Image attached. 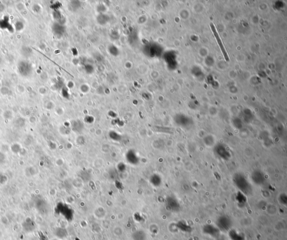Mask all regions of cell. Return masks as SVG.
<instances>
[{
  "label": "cell",
  "instance_id": "5b68a950",
  "mask_svg": "<svg viewBox=\"0 0 287 240\" xmlns=\"http://www.w3.org/2000/svg\"><path fill=\"white\" fill-rule=\"evenodd\" d=\"M178 229L184 233H190L192 231V228L190 225L184 221H179L176 224Z\"/></svg>",
  "mask_w": 287,
  "mask_h": 240
},
{
  "label": "cell",
  "instance_id": "7a4b0ae2",
  "mask_svg": "<svg viewBox=\"0 0 287 240\" xmlns=\"http://www.w3.org/2000/svg\"><path fill=\"white\" fill-rule=\"evenodd\" d=\"M202 231L205 235L209 236L214 239H218L220 235V231L216 225L207 224L204 225Z\"/></svg>",
  "mask_w": 287,
  "mask_h": 240
},
{
  "label": "cell",
  "instance_id": "8992f818",
  "mask_svg": "<svg viewBox=\"0 0 287 240\" xmlns=\"http://www.w3.org/2000/svg\"><path fill=\"white\" fill-rule=\"evenodd\" d=\"M25 175L28 177H33L36 175L38 172V169L35 166L31 165L25 168L24 170Z\"/></svg>",
  "mask_w": 287,
  "mask_h": 240
},
{
  "label": "cell",
  "instance_id": "ba28073f",
  "mask_svg": "<svg viewBox=\"0 0 287 240\" xmlns=\"http://www.w3.org/2000/svg\"><path fill=\"white\" fill-rule=\"evenodd\" d=\"M7 180H8L7 177L2 173L0 172V185H3L5 184L7 181Z\"/></svg>",
  "mask_w": 287,
  "mask_h": 240
},
{
  "label": "cell",
  "instance_id": "3957f363",
  "mask_svg": "<svg viewBox=\"0 0 287 240\" xmlns=\"http://www.w3.org/2000/svg\"><path fill=\"white\" fill-rule=\"evenodd\" d=\"M210 28H211L212 31V33L214 34V35L215 38V39H216V41L218 42V45H219L220 48V49H221V51H222V53L223 55V56H224L225 60H226L227 61H228L229 60V57L228 56L227 51L225 49V48H224L223 44L222 43V40L220 39V37L219 34L218 33V32L216 31V29L214 25L212 23H210Z\"/></svg>",
  "mask_w": 287,
  "mask_h": 240
},
{
  "label": "cell",
  "instance_id": "9c48e42d",
  "mask_svg": "<svg viewBox=\"0 0 287 240\" xmlns=\"http://www.w3.org/2000/svg\"><path fill=\"white\" fill-rule=\"evenodd\" d=\"M6 159V157L5 154L3 152L0 151V165L3 164L5 162Z\"/></svg>",
  "mask_w": 287,
  "mask_h": 240
},
{
  "label": "cell",
  "instance_id": "52a82bcc",
  "mask_svg": "<svg viewBox=\"0 0 287 240\" xmlns=\"http://www.w3.org/2000/svg\"><path fill=\"white\" fill-rule=\"evenodd\" d=\"M21 145L19 144V143H14L11 146H10V150L11 151L14 153V154H19V151L21 150Z\"/></svg>",
  "mask_w": 287,
  "mask_h": 240
},
{
  "label": "cell",
  "instance_id": "277c9868",
  "mask_svg": "<svg viewBox=\"0 0 287 240\" xmlns=\"http://www.w3.org/2000/svg\"><path fill=\"white\" fill-rule=\"evenodd\" d=\"M228 236L230 240H246L245 236L234 229H230L228 231Z\"/></svg>",
  "mask_w": 287,
  "mask_h": 240
},
{
  "label": "cell",
  "instance_id": "6da1fadb",
  "mask_svg": "<svg viewBox=\"0 0 287 240\" xmlns=\"http://www.w3.org/2000/svg\"><path fill=\"white\" fill-rule=\"evenodd\" d=\"M233 225L232 220L227 216L220 217L216 222V226L220 232H226L232 229Z\"/></svg>",
  "mask_w": 287,
  "mask_h": 240
},
{
  "label": "cell",
  "instance_id": "8fae6325",
  "mask_svg": "<svg viewBox=\"0 0 287 240\" xmlns=\"http://www.w3.org/2000/svg\"><path fill=\"white\" fill-rule=\"evenodd\" d=\"M27 153H28V151H27V150L25 148H21V150H20V151L19 153V154L21 157H24V156H25L27 154Z\"/></svg>",
  "mask_w": 287,
  "mask_h": 240
},
{
  "label": "cell",
  "instance_id": "30bf717a",
  "mask_svg": "<svg viewBox=\"0 0 287 240\" xmlns=\"http://www.w3.org/2000/svg\"><path fill=\"white\" fill-rule=\"evenodd\" d=\"M33 140V137H31L30 136H28L24 140V144L25 145H29L30 144L32 143Z\"/></svg>",
  "mask_w": 287,
  "mask_h": 240
}]
</instances>
